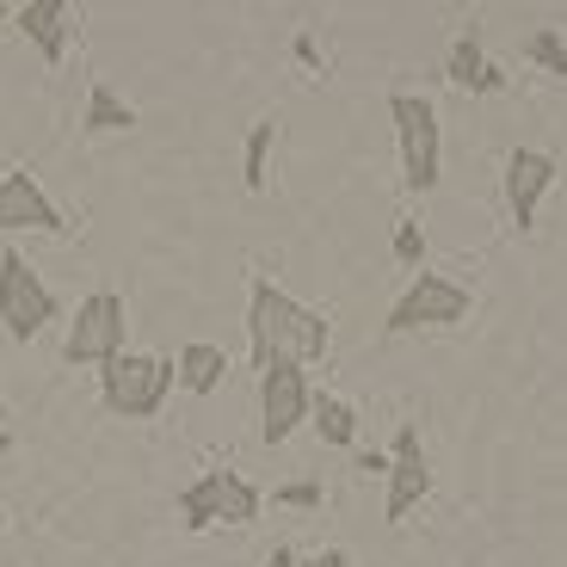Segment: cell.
Masks as SVG:
<instances>
[{
  "label": "cell",
  "instance_id": "2e32d148",
  "mask_svg": "<svg viewBox=\"0 0 567 567\" xmlns=\"http://www.w3.org/2000/svg\"><path fill=\"white\" fill-rule=\"evenodd\" d=\"M315 432H321V444H333V451H352L358 444V408L346 395H327V389H315V408H309Z\"/></svg>",
  "mask_w": 567,
  "mask_h": 567
},
{
  "label": "cell",
  "instance_id": "8fae6325",
  "mask_svg": "<svg viewBox=\"0 0 567 567\" xmlns=\"http://www.w3.org/2000/svg\"><path fill=\"white\" fill-rule=\"evenodd\" d=\"M549 185H555V161L543 155V148H512L506 155V210H512V228H518V235L537 228V210H543V198H549Z\"/></svg>",
  "mask_w": 567,
  "mask_h": 567
},
{
  "label": "cell",
  "instance_id": "8992f818",
  "mask_svg": "<svg viewBox=\"0 0 567 567\" xmlns=\"http://www.w3.org/2000/svg\"><path fill=\"white\" fill-rule=\"evenodd\" d=\"M50 321H56V297H50V284L38 278V266H31L19 247H0V327L25 346V340H38Z\"/></svg>",
  "mask_w": 567,
  "mask_h": 567
},
{
  "label": "cell",
  "instance_id": "9c48e42d",
  "mask_svg": "<svg viewBox=\"0 0 567 567\" xmlns=\"http://www.w3.org/2000/svg\"><path fill=\"white\" fill-rule=\"evenodd\" d=\"M432 494V468H425V444H420V425H395V444H389V499H383V518L401 525L420 499Z\"/></svg>",
  "mask_w": 567,
  "mask_h": 567
},
{
  "label": "cell",
  "instance_id": "e0dca14e",
  "mask_svg": "<svg viewBox=\"0 0 567 567\" xmlns=\"http://www.w3.org/2000/svg\"><path fill=\"white\" fill-rule=\"evenodd\" d=\"M525 56L537 62L543 74H555V81H567V31H555V25H537L525 38Z\"/></svg>",
  "mask_w": 567,
  "mask_h": 567
},
{
  "label": "cell",
  "instance_id": "ba28073f",
  "mask_svg": "<svg viewBox=\"0 0 567 567\" xmlns=\"http://www.w3.org/2000/svg\"><path fill=\"white\" fill-rule=\"evenodd\" d=\"M309 408H315V383H309V370L302 364L259 370V439L266 444L290 439V432L309 420Z\"/></svg>",
  "mask_w": 567,
  "mask_h": 567
},
{
  "label": "cell",
  "instance_id": "d4e9b609",
  "mask_svg": "<svg viewBox=\"0 0 567 567\" xmlns=\"http://www.w3.org/2000/svg\"><path fill=\"white\" fill-rule=\"evenodd\" d=\"M0 432H7V401H0Z\"/></svg>",
  "mask_w": 567,
  "mask_h": 567
},
{
  "label": "cell",
  "instance_id": "d6986e66",
  "mask_svg": "<svg viewBox=\"0 0 567 567\" xmlns=\"http://www.w3.org/2000/svg\"><path fill=\"white\" fill-rule=\"evenodd\" d=\"M420 259H425V228L413 223V216H401V223H395V266L420 278V271H425Z\"/></svg>",
  "mask_w": 567,
  "mask_h": 567
},
{
  "label": "cell",
  "instance_id": "5b68a950",
  "mask_svg": "<svg viewBox=\"0 0 567 567\" xmlns=\"http://www.w3.org/2000/svg\"><path fill=\"white\" fill-rule=\"evenodd\" d=\"M130 309L117 290H93V297L74 309V327L69 340H62V364H112V358L130 352Z\"/></svg>",
  "mask_w": 567,
  "mask_h": 567
},
{
  "label": "cell",
  "instance_id": "ac0fdd59",
  "mask_svg": "<svg viewBox=\"0 0 567 567\" xmlns=\"http://www.w3.org/2000/svg\"><path fill=\"white\" fill-rule=\"evenodd\" d=\"M271 136H278V124L271 117H259L254 130H247V161H241V179H247V192H266V161H271Z\"/></svg>",
  "mask_w": 567,
  "mask_h": 567
},
{
  "label": "cell",
  "instance_id": "52a82bcc",
  "mask_svg": "<svg viewBox=\"0 0 567 567\" xmlns=\"http://www.w3.org/2000/svg\"><path fill=\"white\" fill-rule=\"evenodd\" d=\"M468 315V290L444 271H420L389 309V333H420V327H456Z\"/></svg>",
  "mask_w": 567,
  "mask_h": 567
},
{
  "label": "cell",
  "instance_id": "7a4b0ae2",
  "mask_svg": "<svg viewBox=\"0 0 567 567\" xmlns=\"http://www.w3.org/2000/svg\"><path fill=\"white\" fill-rule=\"evenodd\" d=\"M389 117H395V142H401V179L408 192H439L444 179V136H439V105L425 93H389Z\"/></svg>",
  "mask_w": 567,
  "mask_h": 567
},
{
  "label": "cell",
  "instance_id": "7402d4cb",
  "mask_svg": "<svg viewBox=\"0 0 567 567\" xmlns=\"http://www.w3.org/2000/svg\"><path fill=\"white\" fill-rule=\"evenodd\" d=\"M358 468H370V475H389V456H383V451H358Z\"/></svg>",
  "mask_w": 567,
  "mask_h": 567
},
{
  "label": "cell",
  "instance_id": "4fadbf2b",
  "mask_svg": "<svg viewBox=\"0 0 567 567\" xmlns=\"http://www.w3.org/2000/svg\"><path fill=\"white\" fill-rule=\"evenodd\" d=\"M444 74H451L463 93H499V86H506V74L487 62V50H482V38H475V31H456L451 56H444Z\"/></svg>",
  "mask_w": 567,
  "mask_h": 567
},
{
  "label": "cell",
  "instance_id": "6da1fadb",
  "mask_svg": "<svg viewBox=\"0 0 567 567\" xmlns=\"http://www.w3.org/2000/svg\"><path fill=\"white\" fill-rule=\"evenodd\" d=\"M327 346H333L327 315L302 309V302L290 297V290H278L271 278L247 284V358H254V370H271V364L309 370L315 358H327Z\"/></svg>",
  "mask_w": 567,
  "mask_h": 567
},
{
  "label": "cell",
  "instance_id": "30bf717a",
  "mask_svg": "<svg viewBox=\"0 0 567 567\" xmlns=\"http://www.w3.org/2000/svg\"><path fill=\"white\" fill-rule=\"evenodd\" d=\"M19 228H38V235H69L62 210L50 204V192L38 185L31 167H13L0 179V235H19Z\"/></svg>",
  "mask_w": 567,
  "mask_h": 567
},
{
  "label": "cell",
  "instance_id": "5bb4252c",
  "mask_svg": "<svg viewBox=\"0 0 567 567\" xmlns=\"http://www.w3.org/2000/svg\"><path fill=\"white\" fill-rule=\"evenodd\" d=\"M173 370H179L185 395H216L223 377H228V352H223V346H210V340H185L179 358H173Z\"/></svg>",
  "mask_w": 567,
  "mask_h": 567
},
{
  "label": "cell",
  "instance_id": "ffe728a7",
  "mask_svg": "<svg viewBox=\"0 0 567 567\" xmlns=\"http://www.w3.org/2000/svg\"><path fill=\"white\" fill-rule=\"evenodd\" d=\"M278 506H297V512H315L327 499V487H321V475H309V482H290V487H278Z\"/></svg>",
  "mask_w": 567,
  "mask_h": 567
},
{
  "label": "cell",
  "instance_id": "7c38bea8",
  "mask_svg": "<svg viewBox=\"0 0 567 567\" xmlns=\"http://www.w3.org/2000/svg\"><path fill=\"white\" fill-rule=\"evenodd\" d=\"M74 19H81V7H69V0H25V7H13V25L25 31L31 43H38V56L50 62V69L69 56Z\"/></svg>",
  "mask_w": 567,
  "mask_h": 567
},
{
  "label": "cell",
  "instance_id": "603a6c76",
  "mask_svg": "<svg viewBox=\"0 0 567 567\" xmlns=\"http://www.w3.org/2000/svg\"><path fill=\"white\" fill-rule=\"evenodd\" d=\"M266 567H297V549H284V543H278V549L266 555Z\"/></svg>",
  "mask_w": 567,
  "mask_h": 567
},
{
  "label": "cell",
  "instance_id": "cb8c5ba5",
  "mask_svg": "<svg viewBox=\"0 0 567 567\" xmlns=\"http://www.w3.org/2000/svg\"><path fill=\"white\" fill-rule=\"evenodd\" d=\"M7 19H13V7H7V0H0V25H7Z\"/></svg>",
  "mask_w": 567,
  "mask_h": 567
},
{
  "label": "cell",
  "instance_id": "277c9868",
  "mask_svg": "<svg viewBox=\"0 0 567 567\" xmlns=\"http://www.w3.org/2000/svg\"><path fill=\"white\" fill-rule=\"evenodd\" d=\"M259 487L247 482V475H235V468H204L192 487H179V499H173V512H179L185 530H216V525H254L259 518Z\"/></svg>",
  "mask_w": 567,
  "mask_h": 567
},
{
  "label": "cell",
  "instance_id": "9a60e30c",
  "mask_svg": "<svg viewBox=\"0 0 567 567\" xmlns=\"http://www.w3.org/2000/svg\"><path fill=\"white\" fill-rule=\"evenodd\" d=\"M86 136H112V130H136V105L117 100L112 81H86V112H81Z\"/></svg>",
  "mask_w": 567,
  "mask_h": 567
},
{
  "label": "cell",
  "instance_id": "3957f363",
  "mask_svg": "<svg viewBox=\"0 0 567 567\" xmlns=\"http://www.w3.org/2000/svg\"><path fill=\"white\" fill-rule=\"evenodd\" d=\"M173 383H179L173 358L124 352V358H112V364H105L100 401H105V413H117V420H155V413L167 408Z\"/></svg>",
  "mask_w": 567,
  "mask_h": 567
},
{
  "label": "cell",
  "instance_id": "44dd1931",
  "mask_svg": "<svg viewBox=\"0 0 567 567\" xmlns=\"http://www.w3.org/2000/svg\"><path fill=\"white\" fill-rule=\"evenodd\" d=\"M297 567H352V555H346V549H321V555H302Z\"/></svg>",
  "mask_w": 567,
  "mask_h": 567
}]
</instances>
